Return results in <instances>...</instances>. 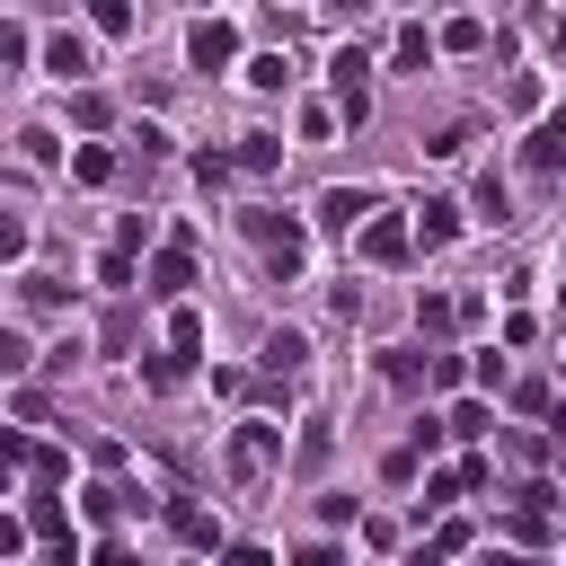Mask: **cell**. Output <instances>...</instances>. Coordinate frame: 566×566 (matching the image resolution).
<instances>
[{"label": "cell", "instance_id": "obj_4", "mask_svg": "<svg viewBox=\"0 0 566 566\" xmlns=\"http://www.w3.org/2000/svg\"><path fill=\"white\" fill-rule=\"evenodd\" d=\"M186 62H195V71H230V62H239V27H230V18H195V27H186Z\"/></svg>", "mask_w": 566, "mask_h": 566}, {"label": "cell", "instance_id": "obj_1", "mask_svg": "<svg viewBox=\"0 0 566 566\" xmlns=\"http://www.w3.org/2000/svg\"><path fill=\"white\" fill-rule=\"evenodd\" d=\"M248 239L265 248V265H274V274H301V248H310V230H301L292 212H248Z\"/></svg>", "mask_w": 566, "mask_h": 566}, {"label": "cell", "instance_id": "obj_31", "mask_svg": "<svg viewBox=\"0 0 566 566\" xmlns=\"http://www.w3.org/2000/svg\"><path fill=\"white\" fill-rule=\"evenodd\" d=\"M548 451H557V460H566V416H557V424H548Z\"/></svg>", "mask_w": 566, "mask_h": 566}, {"label": "cell", "instance_id": "obj_2", "mask_svg": "<svg viewBox=\"0 0 566 566\" xmlns=\"http://www.w3.org/2000/svg\"><path fill=\"white\" fill-rule=\"evenodd\" d=\"M327 71H336V124H363V115H371V53L345 44Z\"/></svg>", "mask_w": 566, "mask_h": 566}, {"label": "cell", "instance_id": "obj_17", "mask_svg": "<svg viewBox=\"0 0 566 566\" xmlns=\"http://www.w3.org/2000/svg\"><path fill=\"white\" fill-rule=\"evenodd\" d=\"M186 363H195V354H177V345H168V354H150V363H142V380H150V389H177V380H186Z\"/></svg>", "mask_w": 566, "mask_h": 566}, {"label": "cell", "instance_id": "obj_24", "mask_svg": "<svg viewBox=\"0 0 566 566\" xmlns=\"http://www.w3.org/2000/svg\"><path fill=\"white\" fill-rule=\"evenodd\" d=\"M106 115H115V106H106V97H97V88H80V97H71V124H88V133H97V124H106Z\"/></svg>", "mask_w": 566, "mask_h": 566}, {"label": "cell", "instance_id": "obj_21", "mask_svg": "<svg viewBox=\"0 0 566 566\" xmlns=\"http://www.w3.org/2000/svg\"><path fill=\"white\" fill-rule=\"evenodd\" d=\"M97 283L124 292V283H133V248H106V256H97Z\"/></svg>", "mask_w": 566, "mask_h": 566}, {"label": "cell", "instance_id": "obj_26", "mask_svg": "<svg viewBox=\"0 0 566 566\" xmlns=\"http://www.w3.org/2000/svg\"><path fill=\"white\" fill-rule=\"evenodd\" d=\"M18 301H27V310H62V292H53L44 274H18Z\"/></svg>", "mask_w": 566, "mask_h": 566}, {"label": "cell", "instance_id": "obj_32", "mask_svg": "<svg viewBox=\"0 0 566 566\" xmlns=\"http://www.w3.org/2000/svg\"><path fill=\"white\" fill-rule=\"evenodd\" d=\"M327 9H354V18H363V0H327Z\"/></svg>", "mask_w": 566, "mask_h": 566}, {"label": "cell", "instance_id": "obj_28", "mask_svg": "<svg viewBox=\"0 0 566 566\" xmlns=\"http://www.w3.org/2000/svg\"><path fill=\"white\" fill-rule=\"evenodd\" d=\"M27 363H35V345H27L18 327H0V371H27Z\"/></svg>", "mask_w": 566, "mask_h": 566}, {"label": "cell", "instance_id": "obj_23", "mask_svg": "<svg viewBox=\"0 0 566 566\" xmlns=\"http://www.w3.org/2000/svg\"><path fill=\"white\" fill-rule=\"evenodd\" d=\"M248 80H256V88H283V80H292V62H283V53H256V62H248Z\"/></svg>", "mask_w": 566, "mask_h": 566}, {"label": "cell", "instance_id": "obj_14", "mask_svg": "<svg viewBox=\"0 0 566 566\" xmlns=\"http://www.w3.org/2000/svg\"><path fill=\"white\" fill-rule=\"evenodd\" d=\"M274 159H283V142H274V133H239V168H248V177H265Z\"/></svg>", "mask_w": 566, "mask_h": 566}, {"label": "cell", "instance_id": "obj_18", "mask_svg": "<svg viewBox=\"0 0 566 566\" xmlns=\"http://www.w3.org/2000/svg\"><path fill=\"white\" fill-rule=\"evenodd\" d=\"M433 62V35L424 27H398V71H424Z\"/></svg>", "mask_w": 566, "mask_h": 566}, {"label": "cell", "instance_id": "obj_5", "mask_svg": "<svg viewBox=\"0 0 566 566\" xmlns=\"http://www.w3.org/2000/svg\"><path fill=\"white\" fill-rule=\"evenodd\" d=\"M186 283H195V248H186V239L142 265V292H150V301H186Z\"/></svg>", "mask_w": 566, "mask_h": 566}, {"label": "cell", "instance_id": "obj_19", "mask_svg": "<svg viewBox=\"0 0 566 566\" xmlns=\"http://www.w3.org/2000/svg\"><path fill=\"white\" fill-rule=\"evenodd\" d=\"M168 345H177V354H195V345H203V318H195V310H186V301H177V310H168Z\"/></svg>", "mask_w": 566, "mask_h": 566}, {"label": "cell", "instance_id": "obj_29", "mask_svg": "<svg viewBox=\"0 0 566 566\" xmlns=\"http://www.w3.org/2000/svg\"><path fill=\"white\" fill-rule=\"evenodd\" d=\"M460 548H469V522H442V531L424 539V557H460Z\"/></svg>", "mask_w": 566, "mask_h": 566}, {"label": "cell", "instance_id": "obj_12", "mask_svg": "<svg viewBox=\"0 0 566 566\" xmlns=\"http://www.w3.org/2000/svg\"><path fill=\"white\" fill-rule=\"evenodd\" d=\"M416 239H424V248H451V239H460V203H424V212H416Z\"/></svg>", "mask_w": 566, "mask_h": 566}, {"label": "cell", "instance_id": "obj_27", "mask_svg": "<svg viewBox=\"0 0 566 566\" xmlns=\"http://www.w3.org/2000/svg\"><path fill=\"white\" fill-rule=\"evenodd\" d=\"M416 327H424V336H442V327H451V301H442V292H424V301H416Z\"/></svg>", "mask_w": 566, "mask_h": 566}, {"label": "cell", "instance_id": "obj_9", "mask_svg": "<svg viewBox=\"0 0 566 566\" xmlns=\"http://www.w3.org/2000/svg\"><path fill=\"white\" fill-rule=\"evenodd\" d=\"M256 363H265V371H274V380H292V371H301V363H310V336H301V327H274V336H265V354H256Z\"/></svg>", "mask_w": 566, "mask_h": 566}, {"label": "cell", "instance_id": "obj_6", "mask_svg": "<svg viewBox=\"0 0 566 566\" xmlns=\"http://www.w3.org/2000/svg\"><path fill=\"white\" fill-rule=\"evenodd\" d=\"M522 168H531V177H557V168H566V106L531 124V142H522Z\"/></svg>", "mask_w": 566, "mask_h": 566}, {"label": "cell", "instance_id": "obj_20", "mask_svg": "<svg viewBox=\"0 0 566 566\" xmlns=\"http://www.w3.org/2000/svg\"><path fill=\"white\" fill-rule=\"evenodd\" d=\"M88 18H97V35H133V0H88Z\"/></svg>", "mask_w": 566, "mask_h": 566}, {"label": "cell", "instance_id": "obj_22", "mask_svg": "<svg viewBox=\"0 0 566 566\" xmlns=\"http://www.w3.org/2000/svg\"><path fill=\"white\" fill-rule=\"evenodd\" d=\"M442 44H451V53H478V44H486V27H478V18H451V27H442Z\"/></svg>", "mask_w": 566, "mask_h": 566}, {"label": "cell", "instance_id": "obj_11", "mask_svg": "<svg viewBox=\"0 0 566 566\" xmlns=\"http://www.w3.org/2000/svg\"><path fill=\"white\" fill-rule=\"evenodd\" d=\"M168 531H177V539H186V548H221V522H212V513H203V504H186V495H177V504H168Z\"/></svg>", "mask_w": 566, "mask_h": 566}, {"label": "cell", "instance_id": "obj_25", "mask_svg": "<svg viewBox=\"0 0 566 566\" xmlns=\"http://www.w3.org/2000/svg\"><path fill=\"white\" fill-rule=\"evenodd\" d=\"M478 221H504V177H495V168L478 177Z\"/></svg>", "mask_w": 566, "mask_h": 566}, {"label": "cell", "instance_id": "obj_33", "mask_svg": "<svg viewBox=\"0 0 566 566\" xmlns=\"http://www.w3.org/2000/svg\"><path fill=\"white\" fill-rule=\"evenodd\" d=\"M557 53H566V18H557Z\"/></svg>", "mask_w": 566, "mask_h": 566}, {"label": "cell", "instance_id": "obj_13", "mask_svg": "<svg viewBox=\"0 0 566 566\" xmlns=\"http://www.w3.org/2000/svg\"><path fill=\"white\" fill-rule=\"evenodd\" d=\"M71 177H80V186H106V177H115V150H106V142H80V150H71Z\"/></svg>", "mask_w": 566, "mask_h": 566}, {"label": "cell", "instance_id": "obj_16", "mask_svg": "<svg viewBox=\"0 0 566 566\" xmlns=\"http://www.w3.org/2000/svg\"><path fill=\"white\" fill-rule=\"evenodd\" d=\"M44 62H53L62 80H80V71H88V44H80V35H53V44H44Z\"/></svg>", "mask_w": 566, "mask_h": 566}, {"label": "cell", "instance_id": "obj_15", "mask_svg": "<svg viewBox=\"0 0 566 566\" xmlns=\"http://www.w3.org/2000/svg\"><path fill=\"white\" fill-rule=\"evenodd\" d=\"M442 424H451L460 442H478V433H495V416H486V398H460V407H451Z\"/></svg>", "mask_w": 566, "mask_h": 566}, {"label": "cell", "instance_id": "obj_8", "mask_svg": "<svg viewBox=\"0 0 566 566\" xmlns=\"http://www.w3.org/2000/svg\"><path fill=\"white\" fill-rule=\"evenodd\" d=\"M371 212H380V203H371L363 186H336V195H318V221H327V230H363Z\"/></svg>", "mask_w": 566, "mask_h": 566}, {"label": "cell", "instance_id": "obj_10", "mask_svg": "<svg viewBox=\"0 0 566 566\" xmlns=\"http://www.w3.org/2000/svg\"><path fill=\"white\" fill-rule=\"evenodd\" d=\"M380 380H389V389H424V380H433V354H416V345H389V354H380Z\"/></svg>", "mask_w": 566, "mask_h": 566}, {"label": "cell", "instance_id": "obj_30", "mask_svg": "<svg viewBox=\"0 0 566 566\" xmlns=\"http://www.w3.org/2000/svg\"><path fill=\"white\" fill-rule=\"evenodd\" d=\"M327 451H336V433H327V424H310V433H301V469H318Z\"/></svg>", "mask_w": 566, "mask_h": 566}, {"label": "cell", "instance_id": "obj_3", "mask_svg": "<svg viewBox=\"0 0 566 566\" xmlns=\"http://www.w3.org/2000/svg\"><path fill=\"white\" fill-rule=\"evenodd\" d=\"M283 460V424H265V416H248L239 433H230V478H265Z\"/></svg>", "mask_w": 566, "mask_h": 566}, {"label": "cell", "instance_id": "obj_7", "mask_svg": "<svg viewBox=\"0 0 566 566\" xmlns=\"http://www.w3.org/2000/svg\"><path fill=\"white\" fill-rule=\"evenodd\" d=\"M407 239H416V230H407L398 212H371V221H363V256H371V265H398Z\"/></svg>", "mask_w": 566, "mask_h": 566}]
</instances>
